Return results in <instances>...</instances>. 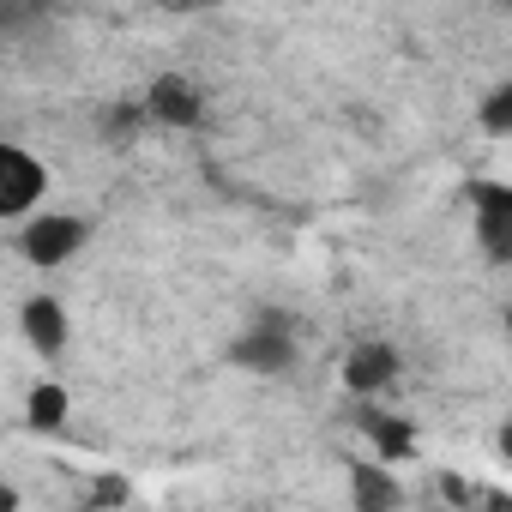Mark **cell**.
<instances>
[{"instance_id": "8fae6325", "label": "cell", "mask_w": 512, "mask_h": 512, "mask_svg": "<svg viewBox=\"0 0 512 512\" xmlns=\"http://www.w3.org/2000/svg\"><path fill=\"white\" fill-rule=\"evenodd\" d=\"M157 7H193V0H157Z\"/></svg>"}, {"instance_id": "52a82bcc", "label": "cell", "mask_w": 512, "mask_h": 512, "mask_svg": "<svg viewBox=\"0 0 512 512\" xmlns=\"http://www.w3.org/2000/svg\"><path fill=\"white\" fill-rule=\"evenodd\" d=\"M145 109H151L157 121H169V127H193L205 103H199V91H193L187 79H175V73H169V79H157V85H151Z\"/></svg>"}, {"instance_id": "277c9868", "label": "cell", "mask_w": 512, "mask_h": 512, "mask_svg": "<svg viewBox=\"0 0 512 512\" xmlns=\"http://www.w3.org/2000/svg\"><path fill=\"white\" fill-rule=\"evenodd\" d=\"M476 241H482L488 260L512 266V187L506 181L476 187Z\"/></svg>"}, {"instance_id": "5b68a950", "label": "cell", "mask_w": 512, "mask_h": 512, "mask_svg": "<svg viewBox=\"0 0 512 512\" xmlns=\"http://www.w3.org/2000/svg\"><path fill=\"white\" fill-rule=\"evenodd\" d=\"M392 380H398V350H392L386 338H368V344H356V350L344 356V386H350L356 398H380Z\"/></svg>"}, {"instance_id": "6da1fadb", "label": "cell", "mask_w": 512, "mask_h": 512, "mask_svg": "<svg viewBox=\"0 0 512 512\" xmlns=\"http://www.w3.org/2000/svg\"><path fill=\"white\" fill-rule=\"evenodd\" d=\"M85 241H91V223L79 217V211H31L25 223H19V253L37 266V272H61V266H73L79 253H85Z\"/></svg>"}, {"instance_id": "9c48e42d", "label": "cell", "mask_w": 512, "mask_h": 512, "mask_svg": "<svg viewBox=\"0 0 512 512\" xmlns=\"http://www.w3.org/2000/svg\"><path fill=\"white\" fill-rule=\"evenodd\" d=\"M476 121L488 139H512V79H500L482 103H476Z\"/></svg>"}, {"instance_id": "7c38bea8", "label": "cell", "mask_w": 512, "mask_h": 512, "mask_svg": "<svg viewBox=\"0 0 512 512\" xmlns=\"http://www.w3.org/2000/svg\"><path fill=\"white\" fill-rule=\"evenodd\" d=\"M500 7H512V0H500Z\"/></svg>"}, {"instance_id": "ba28073f", "label": "cell", "mask_w": 512, "mask_h": 512, "mask_svg": "<svg viewBox=\"0 0 512 512\" xmlns=\"http://www.w3.org/2000/svg\"><path fill=\"white\" fill-rule=\"evenodd\" d=\"M350 500H356L362 512H380V506H398L404 488L392 482L386 464H350Z\"/></svg>"}, {"instance_id": "30bf717a", "label": "cell", "mask_w": 512, "mask_h": 512, "mask_svg": "<svg viewBox=\"0 0 512 512\" xmlns=\"http://www.w3.org/2000/svg\"><path fill=\"white\" fill-rule=\"evenodd\" d=\"M61 416H67V392H61V386H37V392H31V422H49V428H55Z\"/></svg>"}, {"instance_id": "3957f363", "label": "cell", "mask_w": 512, "mask_h": 512, "mask_svg": "<svg viewBox=\"0 0 512 512\" xmlns=\"http://www.w3.org/2000/svg\"><path fill=\"white\" fill-rule=\"evenodd\" d=\"M235 368H247V374H284V368H296V332L278 314L253 320L235 338Z\"/></svg>"}, {"instance_id": "8992f818", "label": "cell", "mask_w": 512, "mask_h": 512, "mask_svg": "<svg viewBox=\"0 0 512 512\" xmlns=\"http://www.w3.org/2000/svg\"><path fill=\"white\" fill-rule=\"evenodd\" d=\"M19 326H25V338H31L37 356H61V350H67V308H61L55 296H31Z\"/></svg>"}, {"instance_id": "7a4b0ae2", "label": "cell", "mask_w": 512, "mask_h": 512, "mask_svg": "<svg viewBox=\"0 0 512 512\" xmlns=\"http://www.w3.org/2000/svg\"><path fill=\"white\" fill-rule=\"evenodd\" d=\"M43 205H49V163H43L31 145L7 139V145H0V217H7V223H25V217L43 211Z\"/></svg>"}]
</instances>
